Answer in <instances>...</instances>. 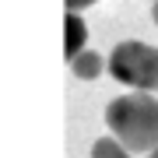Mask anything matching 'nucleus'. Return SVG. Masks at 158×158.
Wrapping results in <instances>:
<instances>
[{
    "label": "nucleus",
    "mask_w": 158,
    "mask_h": 158,
    "mask_svg": "<svg viewBox=\"0 0 158 158\" xmlns=\"http://www.w3.org/2000/svg\"><path fill=\"white\" fill-rule=\"evenodd\" d=\"M106 123L113 137L127 151H148L158 148V98L148 91H130L106 106Z\"/></svg>",
    "instance_id": "1"
},
{
    "label": "nucleus",
    "mask_w": 158,
    "mask_h": 158,
    "mask_svg": "<svg viewBox=\"0 0 158 158\" xmlns=\"http://www.w3.org/2000/svg\"><path fill=\"white\" fill-rule=\"evenodd\" d=\"M109 74L123 85L137 88V91H158V46L127 39L113 46V56H109Z\"/></svg>",
    "instance_id": "2"
},
{
    "label": "nucleus",
    "mask_w": 158,
    "mask_h": 158,
    "mask_svg": "<svg viewBox=\"0 0 158 158\" xmlns=\"http://www.w3.org/2000/svg\"><path fill=\"white\" fill-rule=\"evenodd\" d=\"M106 67H109V60L102 56V53H91V49H85L81 56H74V60H70V70L77 74L81 81H95Z\"/></svg>",
    "instance_id": "3"
},
{
    "label": "nucleus",
    "mask_w": 158,
    "mask_h": 158,
    "mask_svg": "<svg viewBox=\"0 0 158 158\" xmlns=\"http://www.w3.org/2000/svg\"><path fill=\"white\" fill-rule=\"evenodd\" d=\"M67 46H63V49H67V60H74V56H81V53H85V39H88V28H85V21H81L77 14L74 11H67Z\"/></svg>",
    "instance_id": "4"
},
{
    "label": "nucleus",
    "mask_w": 158,
    "mask_h": 158,
    "mask_svg": "<svg viewBox=\"0 0 158 158\" xmlns=\"http://www.w3.org/2000/svg\"><path fill=\"white\" fill-rule=\"evenodd\" d=\"M91 158H130V151L116 141V137H102V141L91 144Z\"/></svg>",
    "instance_id": "5"
},
{
    "label": "nucleus",
    "mask_w": 158,
    "mask_h": 158,
    "mask_svg": "<svg viewBox=\"0 0 158 158\" xmlns=\"http://www.w3.org/2000/svg\"><path fill=\"white\" fill-rule=\"evenodd\" d=\"M91 4H95V0H67V11H74V14H77L81 7H91Z\"/></svg>",
    "instance_id": "6"
},
{
    "label": "nucleus",
    "mask_w": 158,
    "mask_h": 158,
    "mask_svg": "<svg viewBox=\"0 0 158 158\" xmlns=\"http://www.w3.org/2000/svg\"><path fill=\"white\" fill-rule=\"evenodd\" d=\"M151 18H155V25H158V0H155V7H151Z\"/></svg>",
    "instance_id": "7"
},
{
    "label": "nucleus",
    "mask_w": 158,
    "mask_h": 158,
    "mask_svg": "<svg viewBox=\"0 0 158 158\" xmlns=\"http://www.w3.org/2000/svg\"><path fill=\"white\" fill-rule=\"evenodd\" d=\"M148 158H158V148H155V151H151V155H148Z\"/></svg>",
    "instance_id": "8"
}]
</instances>
